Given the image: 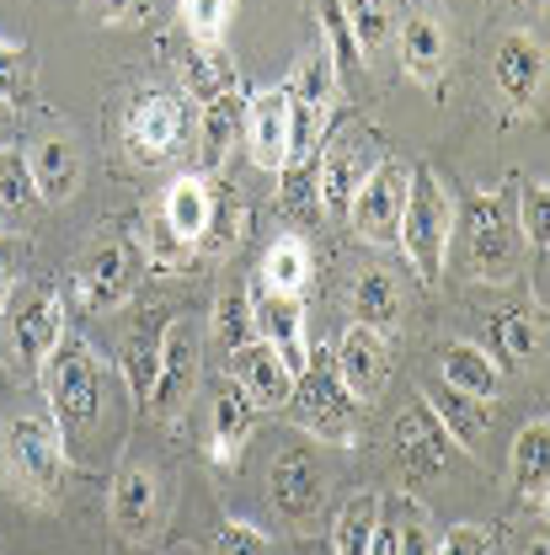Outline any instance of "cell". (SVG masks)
<instances>
[{"instance_id":"obj_1","label":"cell","mask_w":550,"mask_h":555,"mask_svg":"<svg viewBox=\"0 0 550 555\" xmlns=\"http://www.w3.org/2000/svg\"><path fill=\"white\" fill-rule=\"evenodd\" d=\"M38 379H43L49 416H54L65 449H97V438L107 427V363H102V352L65 326L60 347L43 358Z\"/></svg>"},{"instance_id":"obj_2","label":"cell","mask_w":550,"mask_h":555,"mask_svg":"<svg viewBox=\"0 0 550 555\" xmlns=\"http://www.w3.org/2000/svg\"><path fill=\"white\" fill-rule=\"evenodd\" d=\"M0 476L5 486L33 502V507H54L65 496L69 481V449L49 412H16L0 422Z\"/></svg>"},{"instance_id":"obj_3","label":"cell","mask_w":550,"mask_h":555,"mask_svg":"<svg viewBox=\"0 0 550 555\" xmlns=\"http://www.w3.org/2000/svg\"><path fill=\"white\" fill-rule=\"evenodd\" d=\"M65 337V294L54 278H16L0 305V352L16 379H38L43 358Z\"/></svg>"},{"instance_id":"obj_4","label":"cell","mask_w":550,"mask_h":555,"mask_svg":"<svg viewBox=\"0 0 550 555\" xmlns=\"http://www.w3.org/2000/svg\"><path fill=\"white\" fill-rule=\"evenodd\" d=\"M449 241H455V198H449V188L438 182L433 166H412V193H407V208H401L396 246L407 251V262L417 268L422 283L444 278Z\"/></svg>"},{"instance_id":"obj_5","label":"cell","mask_w":550,"mask_h":555,"mask_svg":"<svg viewBox=\"0 0 550 555\" xmlns=\"http://www.w3.org/2000/svg\"><path fill=\"white\" fill-rule=\"evenodd\" d=\"M289 416L321 438V443H347L353 427H358V401L343 390L337 369H332V352L327 347H310V363L294 374V390H289Z\"/></svg>"},{"instance_id":"obj_6","label":"cell","mask_w":550,"mask_h":555,"mask_svg":"<svg viewBox=\"0 0 550 555\" xmlns=\"http://www.w3.org/2000/svg\"><path fill=\"white\" fill-rule=\"evenodd\" d=\"M199 107L182 91H139L124 113V144L139 166H166L193 144Z\"/></svg>"},{"instance_id":"obj_7","label":"cell","mask_w":550,"mask_h":555,"mask_svg":"<svg viewBox=\"0 0 550 555\" xmlns=\"http://www.w3.org/2000/svg\"><path fill=\"white\" fill-rule=\"evenodd\" d=\"M144 257L135 241H97L80 251V262L69 268V299L86 315H113L129 305V294L139 288Z\"/></svg>"},{"instance_id":"obj_8","label":"cell","mask_w":550,"mask_h":555,"mask_svg":"<svg viewBox=\"0 0 550 555\" xmlns=\"http://www.w3.org/2000/svg\"><path fill=\"white\" fill-rule=\"evenodd\" d=\"M204 379V337L199 326L182 315V321H166L161 332V369H155V385H150V412L155 416H182L193 406V390Z\"/></svg>"},{"instance_id":"obj_9","label":"cell","mask_w":550,"mask_h":555,"mask_svg":"<svg viewBox=\"0 0 550 555\" xmlns=\"http://www.w3.org/2000/svg\"><path fill=\"white\" fill-rule=\"evenodd\" d=\"M407 193H412V166L396 160V155H385V160L363 177V188L353 193V204H347V219H353L358 241H369V246H396Z\"/></svg>"},{"instance_id":"obj_10","label":"cell","mask_w":550,"mask_h":555,"mask_svg":"<svg viewBox=\"0 0 550 555\" xmlns=\"http://www.w3.org/2000/svg\"><path fill=\"white\" fill-rule=\"evenodd\" d=\"M246 305H252V337L273 347L289 374H299L310 363V337H305V305H299V294H278V288H263L252 278Z\"/></svg>"},{"instance_id":"obj_11","label":"cell","mask_w":550,"mask_h":555,"mask_svg":"<svg viewBox=\"0 0 550 555\" xmlns=\"http://www.w3.org/2000/svg\"><path fill=\"white\" fill-rule=\"evenodd\" d=\"M380 160H385V150H380V139L369 134V129H347V134H337L332 144H327V155H321V171H316V193H321V204L347 219L353 193L363 188V177H369Z\"/></svg>"},{"instance_id":"obj_12","label":"cell","mask_w":550,"mask_h":555,"mask_svg":"<svg viewBox=\"0 0 550 555\" xmlns=\"http://www.w3.org/2000/svg\"><path fill=\"white\" fill-rule=\"evenodd\" d=\"M332 369L343 379V390L358 401V406H374L385 390H391V343L369 326H347L337 347H332Z\"/></svg>"},{"instance_id":"obj_13","label":"cell","mask_w":550,"mask_h":555,"mask_svg":"<svg viewBox=\"0 0 550 555\" xmlns=\"http://www.w3.org/2000/svg\"><path fill=\"white\" fill-rule=\"evenodd\" d=\"M519 268V224L502 198H482L471 214V273L482 283H508Z\"/></svg>"},{"instance_id":"obj_14","label":"cell","mask_w":550,"mask_h":555,"mask_svg":"<svg viewBox=\"0 0 550 555\" xmlns=\"http://www.w3.org/2000/svg\"><path fill=\"white\" fill-rule=\"evenodd\" d=\"M396 460H401V470L407 476H444L449 470V460H455V438L444 433V422L427 412L422 401L417 406H407V412L396 416Z\"/></svg>"},{"instance_id":"obj_15","label":"cell","mask_w":550,"mask_h":555,"mask_svg":"<svg viewBox=\"0 0 550 555\" xmlns=\"http://www.w3.org/2000/svg\"><path fill=\"white\" fill-rule=\"evenodd\" d=\"M241 139H246L252 166H263V171H283L289 166V96H283V86H268V91L246 96Z\"/></svg>"},{"instance_id":"obj_16","label":"cell","mask_w":550,"mask_h":555,"mask_svg":"<svg viewBox=\"0 0 550 555\" xmlns=\"http://www.w3.org/2000/svg\"><path fill=\"white\" fill-rule=\"evenodd\" d=\"M230 385L257 406V412H278L283 401H289V390H294V374L283 369V358H278L268 343H241L230 352Z\"/></svg>"},{"instance_id":"obj_17","label":"cell","mask_w":550,"mask_h":555,"mask_svg":"<svg viewBox=\"0 0 550 555\" xmlns=\"http://www.w3.org/2000/svg\"><path fill=\"white\" fill-rule=\"evenodd\" d=\"M107 513H113V529L124 540L144 545L161 524V476L144 470V465H124L118 481H113V496H107Z\"/></svg>"},{"instance_id":"obj_18","label":"cell","mask_w":550,"mask_h":555,"mask_svg":"<svg viewBox=\"0 0 550 555\" xmlns=\"http://www.w3.org/2000/svg\"><path fill=\"white\" fill-rule=\"evenodd\" d=\"M273 507L283 524H294V529H305L316 513H321V496H327V481H321V465L305 454V449H294V454H283L273 465Z\"/></svg>"},{"instance_id":"obj_19","label":"cell","mask_w":550,"mask_h":555,"mask_svg":"<svg viewBox=\"0 0 550 555\" xmlns=\"http://www.w3.org/2000/svg\"><path fill=\"white\" fill-rule=\"evenodd\" d=\"M491 69H497L502 96H508L513 107H529V102L540 96V86H546V43H540L535 33L513 27V33H502Z\"/></svg>"},{"instance_id":"obj_20","label":"cell","mask_w":550,"mask_h":555,"mask_svg":"<svg viewBox=\"0 0 550 555\" xmlns=\"http://www.w3.org/2000/svg\"><path fill=\"white\" fill-rule=\"evenodd\" d=\"M241 118H246V96L241 91H225L199 107V124H193V171L199 177H219V166L230 160L235 134H241Z\"/></svg>"},{"instance_id":"obj_21","label":"cell","mask_w":550,"mask_h":555,"mask_svg":"<svg viewBox=\"0 0 550 555\" xmlns=\"http://www.w3.org/2000/svg\"><path fill=\"white\" fill-rule=\"evenodd\" d=\"M396 43H401V65L417 86L438 91L444 86V69H449V33L433 11H407V22L396 27Z\"/></svg>"},{"instance_id":"obj_22","label":"cell","mask_w":550,"mask_h":555,"mask_svg":"<svg viewBox=\"0 0 550 555\" xmlns=\"http://www.w3.org/2000/svg\"><path fill=\"white\" fill-rule=\"evenodd\" d=\"M508 481L519 491V502H529L535 513H546L550 502V422L535 416L519 427L513 454H508Z\"/></svg>"},{"instance_id":"obj_23","label":"cell","mask_w":550,"mask_h":555,"mask_svg":"<svg viewBox=\"0 0 550 555\" xmlns=\"http://www.w3.org/2000/svg\"><path fill=\"white\" fill-rule=\"evenodd\" d=\"M22 155H27V171H33V182H38V198H43V208H49V204H69V198L80 193V150H75V139H69V134L33 139Z\"/></svg>"},{"instance_id":"obj_24","label":"cell","mask_w":550,"mask_h":555,"mask_svg":"<svg viewBox=\"0 0 550 555\" xmlns=\"http://www.w3.org/2000/svg\"><path fill=\"white\" fill-rule=\"evenodd\" d=\"M422 406L444 422V433L455 438V449H476L486 438V427H491V406L476 401V396H465V390H455V385H444V379L422 385Z\"/></svg>"},{"instance_id":"obj_25","label":"cell","mask_w":550,"mask_h":555,"mask_svg":"<svg viewBox=\"0 0 550 555\" xmlns=\"http://www.w3.org/2000/svg\"><path fill=\"white\" fill-rule=\"evenodd\" d=\"M208 204H214V177H199V171H182V177L161 193V204H155V214L171 224V235L193 246V257H199V235H204Z\"/></svg>"},{"instance_id":"obj_26","label":"cell","mask_w":550,"mask_h":555,"mask_svg":"<svg viewBox=\"0 0 550 555\" xmlns=\"http://www.w3.org/2000/svg\"><path fill=\"white\" fill-rule=\"evenodd\" d=\"M252 427H257V406L235 390V385H225L219 396H214V422H208V454L219 460V465H235L241 460V449H246V438H252Z\"/></svg>"},{"instance_id":"obj_27","label":"cell","mask_w":550,"mask_h":555,"mask_svg":"<svg viewBox=\"0 0 550 555\" xmlns=\"http://www.w3.org/2000/svg\"><path fill=\"white\" fill-rule=\"evenodd\" d=\"M438 379L444 385H455V390H465V396H476V401H497V390H502V374H497V363H491V352L476 343H449L444 347V358H438Z\"/></svg>"},{"instance_id":"obj_28","label":"cell","mask_w":550,"mask_h":555,"mask_svg":"<svg viewBox=\"0 0 550 555\" xmlns=\"http://www.w3.org/2000/svg\"><path fill=\"white\" fill-rule=\"evenodd\" d=\"M353 321L369 326V332H380V337L396 332V321H401V288H396V278L385 273V268H363L358 273V283H353Z\"/></svg>"},{"instance_id":"obj_29","label":"cell","mask_w":550,"mask_h":555,"mask_svg":"<svg viewBox=\"0 0 550 555\" xmlns=\"http://www.w3.org/2000/svg\"><path fill=\"white\" fill-rule=\"evenodd\" d=\"M38 214H43V198H38V182L27 171V155L22 150H0V224L5 230H27Z\"/></svg>"},{"instance_id":"obj_30","label":"cell","mask_w":550,"mask_h":555,"mask_svg":"<svg viewBox=\"0 0 550 555\" xmlns=\"http://www.w3.org/2000/svg\"><path fill=\"white\" fill-rule=\"evenodd\" d=\"M182 86H188V102L204 107V102L225 96V91H241V69L225 54V43H193L188 69H182Z\"/></svg>"},{"instance_id":"obj_31","label":"cell","mask_w":550,"mask_h":555,"mask_svg":"<svg viewBox=\"0 0 550 555\" xmlns=\"http://www.w3.org/2000/svg\"><path fill=\"white\" fill-rule=\"evenodd\" d=\"M294 102H305V107H316V113H332V102H337V65H332V49H327V38L321 43H310L305 54H299V65L289 75V86H283Z\"/></svg>"},{"instance_id":"obj_32","label":"cell","mask_w":550,"mask_h":555,"mask_svg":"<svg viewBox=\"0 0 550 555\" xmlns=\"http://www.w3.org/2000/svg\"><path fill=\"white\" fill-rule=\"evenodd\" d=\"M316 273V257L299 235H278L273 246L263 251V268H257V283L263 288H278V294H305V283Z\"/></svg>"},{"instance_id":"obj_33","label":"cell","mask_w":550,"mask_h":555,"mask_svg":"<svg viewBox=\"0 0 550 555\" xmlns=\"http://www.w3.org/2000/svg\"><path fill=\"white\" fill-rule=\"evenodd\" d=\"M337 11H343L347 33H353V49H358L363 60H380V54L391 49V38H396V11H391V0H337Z\"/></svg>"},{"instance_id":"obj_34","label":"cell","mask_w":550,"mask_h":555,"mask_svg":"<svg viewBox=\"0 0 550 555\" xmlns=\"http://www.w3.org/2000/svg\"><path fill=\"white\" fill-rule=\"evenodd\" d=\"M246 224L252 214L246 204L230 193V188H214V204H208V219H204V235H199V257H225L246 241Z\"/></svg>"},{"instance_id":"obj_35","label":"cell","mask_w":550,"mask_h":555,"mask_svg":"<svg viewBox=\"0 0 550 555\" xmlns=\"http://www.w3.org/2000/svg\"><path fill=\"white\" fill-rule=\"evenodd\" d=\"M161 332L155 326H139L118 347V374H124V385H129L135 401H150V385H155V369H161Z\"/></svg>"},{"instance_id":"obj_36","label":"cell","mask_w":550,"mask_h":555,"mask_svg":"<svg viewBox=\"0 0 550 555\" xmlns=\"http://www.w3.org/2000/svg\"><path fill=\"white\" fill-rule=\"evenodd\" d=\"M380 518H385V502H380V491H363V496H353L343 513H337V529H332V555H369V540H374Z\"/></svg>"},{"instance_id":"obj_37","label":"cell","mask_w":550,"mask_h":555,"mask_svg":"<svg viewBox=\"0 0 550 555\" xmlns=\"http://www.w3.org/2000/svg\"><path fill=\"white\" fill-rule=\"evenodd\" d=\"M135 246H139V257H144L150 268H166V273H177V268H188V262H193V246H188V241H177V235H171V224H166L155 208H144V214H139V241Z\"/></svg>"},{"instance_id":"obj_38","label":"cell","mask_w":550,"mask_h":555,"mask_svg":"<svg viewBox=\"0 0 550 555\" xmlns=\"http://www.w3.org/2000/svg\"><path fill=\"white\" fill-rule=\"evenodd\" d=\"M513 224H519V241H524V246H535V251L550 246V188L546 182H529V188L519 193Z\"/></svg>"},{"instance_id":"obj_39","label":"cell","mask_w":550,"mask_h":555,"mask_svg":"<svg viewBox=\"0 0 550 555\" xmlns=\"http://www.w3.org/2000/svg\"><path fill=\"white\" fill-rule=\"evenodd\" d=\"M497 337H502V358L508 363H535V352L546 343V326H540L535 310H513V315H502Z\"/></svg>"},{"instance_id":"obj_40","label":"cell","mask_w":550,"mask_h":555,"mask_svg":"<svg viewBox=\"0 0 550 555\" xmlns=\"http://www.w3.org/2000/svg\"><path fill=\"white\" fill-rule=\"evenodd\" d=\"M177 5H182V27L193 43H225L235 0H177Z\"/></svg>"},{"instance_id":"obj_41","label":"cell","mask_w":550,"mask_h":555,"mask_svg":"<svg viewBox=\"0 0 550 555\" xmlns=\"http://www.w3.org/2000/svg\"><path fill=\"white\" fill-rule=\"evenodd\" d=\"M214 337L230 347V352L241 343H252V305H246V288L219 294V305H214Z\"/></svg>"},{"instance_id":"obj_42","label":"cell","mask_w":550,"mask_h":555,"mask_svg":"<svg viewBox=\"0 0 550 555\" xmlns=\"http://www.w3.org/2000/svg\"><path fill=\"white\" fill-rule=\"evenodd\" d=\"M208 555H273V540L257 529V524H219Z\"/></svg>"},{"instance_id":"obj_43","label":"cell","mask_w":550,"mask_h":555,"mask_svg":"<svg viewBox=\"0 0 550 555\" xmlns=\"http://www.w3.org/2000/svg\"><path fill=\"white\" fill-rule=\"evenodd\" d=\"M391 529H396L391 534V555H433V529H427L422 507H407V518L391 524Z\"/></svg>"},{"instance_id":"obj_44","label":"cell","mask_w":550,"mask_h":555,"mask_svg":"<svg viewBox=\"0 0 550 555\" xmlns=\"http://www.w3.org/2000/svg\"><path fill=\"white\" fill-rule=\"evenodd\" d=\"M433 555H491V534H486L482 524H455V529L433 545Z\"/></svg>"},{"instance_id":"obj_45","label":"cell","mask_w":550,"mask_h":555,"mask_svg":"<svg viewBox=\"0 0 550 555\" xmlns=\"http://www.w3.org/2000/svg\"><path fill=\"white\" fill-rule=\"evenodd\" d=\"M33 86V65H27V54L16 49V43H5L0 38V96H22Z\"/></svg>"},{"instance_id":"obj_46","label":"cell","mask_w":550,"mask_h":555,"mask_svg":"<svg viewBox=\"0 0 550 555\" xmlns=\"http://www.w3.org/2000/svg\"><path fill=\"white\" fill-rule=\"evenodd\" d=\"M91 11L113 27H139L150 16V0H91Z\"/></svg>"},{"instance_id":"obj_47","label":"cell","mask_w":550,"mask_h":555,"mask_svg":"<svg viewBox=\"0 0 550 555\" xmlns=\"http://www.w3.org/2000/svg\"><path fill=\"white\" fill-rule=\"evenodd\" d=\"M16 278H22V241L16 235H0V305L16 288Z\"/></svg>"},{"instance_id":"obj_48","label":"cell","mask_w":550,"mask_h":555,"mask_svg":"<svg viewBox=\"0 0 550 555\" xmlns=\"http://www.w3.org/2000/svg\"><path fill=\"white\" fill-rule=\"evenodd\" d=\"M16 139H22L16 107H11V96H0V150H16Z\"/></svg>"},{"instance_id":"obj_49","label":"cell","mask_w":550,"mask_h":555,"mask_svg":"<svg viewBox=\"0 0 550 555\" xmlns=\"http://www.w3.org/2000/svg\"><path fill=\"white\" fill-rule=\"evenodd\" d=\"M524 555H550V540H546V534H535V540L524 545Z\"/></svg>"},{"instance_id":"obj_50","label":"cell","mask_w":550,"mask_h":555,"mask_svg":"<svg viewBox=\"0 0 550 555\" xmlns=\"http://www.w3.org/2000/svg\"><path fill=\"white\" fill-rule=\"evenodd\" d=\"M305 555H327V551H305Z\"/></svg>"},{"instance_id":"obj_51","label":"cell","mask_w":550,"mask_h":555,"mask_svg":"<svg viewBox=\"0 0 550 555\" xmlns=\"http://www.w3.org/2000/svg\"><path fill=\"white\" fill-rule=\"evenodd\" d=\"M0 235H5V224H0Z\"/></svg>"}]
</instances>
